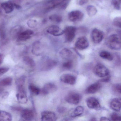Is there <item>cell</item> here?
Segmentation results:
<instances>
[{
    "label": "cell",
    "instance_id": "cell-25",
    "mask_svg": "<svg viewBox=\"0 0 121 121\" xmlns=\"http://www.w3.org/2000/svg\"><path fill=\"white\" fill-rule=\"evenodd\" d=\"M99 55L101 58L109 61L112 60L113 59L112 55L110 52L107 51H102L100 52Z\"/></svg>",
    "mask_w": 121,
    "mask_h": 121
},
{
    "label": "cell",
    "instance_id": "cell-12",
    "mask_svg": "<svg viewBox=\"0 0 121 121\" xmlns=\"http://www.w3.org/2000/svg\"><path fill=\"white\" fill-rule=\"evenodd\" d=\"M47 31L49 34L55 36H58L64 34V30L56 25H52L47 29Z\"/></svg>",
    "mask_w": 121,
    "mask_h": 121
},
{
    "label": "cell",
    "instance_id": "cell-2",
    "mask_svg": "<svg viewBox=\"0 0 121 121\" xmlns=\"http://www.w3.org/2000/svg\"><path fill=\"white\" fill-rule=\"evenodd\" d=\"M93 72L97 76L100 78H104L109 75V69L101 64H98L93 69Z\"/></svg>",
    "mask_w": 121,
    "mask_h": 121
},
{
    "label": "cell",
    "instance_id": "cell-19",
    "mask_svg": "<svg viewBox=\"0 0 121 121\" xmlns=\"http://www.w3.org/2000/svg\"><path fill=\"white\" fill-rule=\"evenodd\" d=\"M110 107L112 109L116 112H119L121 110V99L114 98L110 102Z\"/></svg>",
    "mask_w": 121,
    "mask_h": 121
},
{
    "label": "cell",
    "instance_id": "cell-8",
    "mask_svg": "<svg viewBox=\"0 0 121 121\" xmlns=\"http://www.w3.org/2000/svg\"><path fill=\"white\" fill-rule=\"evenodd\" d=\"M76 48L80 50L86 49L89 46V42L85 37H82L78 38L75 44Z\"/></svg>",
    "mask_w": 121,
    "mask_h": 121
},
{
    "label": "cell",
    "instance_id": "cell-36",
    "mask_svg": "<svg viewBox=\"0 0 121 121\" xmlns=\"http://www.w3.org/2000/svg\"><path fill=\"white\" fill-rule=\"evenodd\" d=\"M5 37V28L4 25H2L0 26V37H1V39H4Z\"/></svg>",
    "mask_w": 121,
    "mask_h": 121
},
{
    "label": "cell",
    "instance_id": "cell-26",
    "mask_svg": "<svg viewBox=\"0 0 121 121\" xmlns=\"http://www.w3.org/2000/svg\"><path fill=\"white\" fill-rule=\"evenodd\" d=\"M13 79L10 77L5 78L0 81V86L2 87H7L12 85Z\"/></svg>",
    "mask_w": 121,
    "mask_h": 121
},
{
    "label": "cell",
    "instance_id": "cell-30",
    "mask_svg": "<svg viewBox=\"0 0 121 121\" xmlns=\"http://www.w3.org/2000/svg\"><path fill=\"white\" fill-rule=\"evenodd\" d=\"M22 27L20 26H16L14 27L11 30L10 32L11 35L15 36L17 37L19 34L22 31Z\"/></svg>",
    "mask_w": 121,
    "mask_h": 121
},
{
    "label": "cell",
    "instance_id": "cell-43",
    "mask_svg": "<svg viewBox=\"0 0 121 121\" xmlns=\"http://www.w3.org/2000/svg\"><path fill=\"white\" fill-rule=\"evenodd\" d=\"M87 0H81L80 3L81 4H84V3H86Z\"/></svg>",
    "mask_w": 121,
    "mask_h": 121
},
{
    "label": "cell",
    "instance_id": "cell-5",
    "mask_svg": "<svg viewBox=\"0 0 121 121\" xmlns=\"http://www.w3.org/2000/svg\"><path fill=\"white\" fill-rule=\"evenodd\" d=\"M87 106L90 109L99 110L101 108L100 103L99 100L95 97L88 98L86 100Z\"/></svg>",
    "mask_w": 121,
    "mask_h": 121
},
{
    "label": "cell",
    "instance_id": "cell-10",
    "mask_svg": "<svg viewBox=\"0 0 121 121\" xmlns=\"http://www.w3.org/2000/svg\"><path fill=\"white\" fill-rule=\"evenodd\" d=\"M83 17V13L79 10L72 11L69 13L68 14L69 19L73 22H76L81 20Z\"/></svg>",
    "mask_w": 121,
    "mask_h": 121
},
{
    "label": "cell",
    "instance_id": "cell-40",
    "mask_svg": "<svg viewBox=\"0 0 121 121\" xmlns=\"http://www.w3.org/2000/svg\"><path fill=\"white\" fill-rule=\"evenodd\" d=\"M110 77L109 75L104 77V78L100 80V82H108L110 81Z\"/></svg>",
    "mask_w": 121,
    "mask_h": 121
},
{
    "label": "cell",
    "instance_id": "cell-39",
    "mask_svg": "<svg viewBox=\"0 0 121 121\" xmlns=\"http://www.w3.org/2000/svg\"><path fill=\"white\" fill-rule=\"evenodd\" d=\"M35 20H29L27 22V24H28L29 26L30 27H33L35 26Z\"/></svg>",
    "mask_w": 121,
    "mask_h": 121
},
{
    "label": "cell",
    "instance_id": "cell-16",
    "mask_svg": "<svg viewBox=\"0 0 121 121\" xmlns=\"http://www.w3.org/2000/svg\"><path fill=\"white\" fill-rule=\"evenodd\" d=\"M21 116L25 120L31 121L34 117V112L32 110L29 109H24L22 111Z\"/></svg>",
    "mask_w": 121,
    "mask_h": 121
},
{
    "label": "cell",
    "instance_id": "cell-35",
    "mask_svg": "<svg viewBox=\"0 0 121 121\" xmlns=\"http://www.w3.org/2000/svg\"><path fill=\"white\" fill-rule=\"evenodd\" d=\"M111 120L112 121H121V117L119 114L117 113H114L112 114L110 116Z\"/></svg>",
    "mask_w": 121,
    "mask_h": 121
},
{
    "label": "cell",
    "instance_id": "cell-27",
    "mask_svg": "<svg viewBox=\"0 0 121 121\" xmlns=\"http://www.w3.org/2000/svg\"><path fill=\"white\" fill-rule=\"evenodd\" d=\"M86 11L88 15L90 17L94 16L97 12L96 8L92 5H89L86 8Z\"/></svg>",
    "mask_w": 121,
    "mask_h": 121
},
{
    "label": "cell",
    "instance_id": "cell-1",
    "mask_svg": "<svg viewBox=\"0 0 121 121\" xmlns=\"http://www.w3.org/2000/svg\"><path fill=\"white\" fill-rule=\"evenodd\" d=\"M105 43L106 45L111 49L120 50L121 48V36L118 35H112L106 39Z\"/></svg>",
    "mask_w": 121,
    "mask_h": 121
},
{
    "label": "cell",
    "instance_id": "cell-14",
    "mask_svg": "<svg viewBox=\"0 0 121 121\" xmlns=\"http://www.w3.org/2000/svg\"><path fill=\"white\" fill-rule=\"evenodd\" d=\"M57 64L56 60L51 59H47L44 61L42 65V69L44 71L49 70L55 67Z\"/></svg>",
    "mask_w": 121,
    "mask_h": 121
},
{
    "label": "cell",
    "instance_id": "cell-23",
    "mask_svg": "<svg viewBox=\"0 0 121 121\" xmlns=\"http://www.w3.org/2000/svg\"><path fill=\"white\" fill-rule=\"evenodd\" d=\"M84 108L81 106H78L70 114L71 117H75L82 115L84 112Z\"/></svg>",
    "mask_w": 121,
    "mask_h": 121
},
{
    "label": "cell",
    "instance_id": "cell-38",
    "mask_svg": "<svg viewBox=\"0 0 121 121\" xmlns=\"http://www.w3.org/2000/svg\"><path fill=\"white\" fill-rule=\"evenodd\" d=\"M114 24L115 26L118 27H121V18H116L114 21Z\"/></svg>",
    "mask_w": 121,
    "mask_h": 121
},
{
    "label": "cell",
    "instance_id": "cell-20",
    "mask_svg": "<svg viewBox=\"0 0 121 121\" xmlns=\"http://www.w3.org/2000/svg\"><path fill=\"white\" fill-rule=\"evenodd\" d=\"M66 0H51L46 5L47 9H53L66 1Z\"/></svg>",
    "mask_w": 121,
    "mask_h": 121
},
{
    "label": "cell",
    "instance_id": "cell-31",
    "mask_svg": "<svg viewBox=\"0 0 121 121\" xmlns=\"http://www.w3.org/2000/svg\"><path fill=\"white\" fill-rule=\"evenodd\" d=\"M24 60L26 65H28L31 67H34L35 66L34 61L30 57L25 56L24 57Z\"/></svg>",
    "mask_w": 121,
    "mask_h": 121
},
{
    "label": "cell",
    "instance_id": "cell-41",
    "mask_svg": "<svg viewBox=\"0 0 121 121\" xmlns=\"http://www.w3.org/2000/svg\"><path fill=\"white\" fill-rule=\"evenodd\" d=\"M4 56L2 54L0 53V65L2 64L4 60Z\"/></svg>",
    "mask_w": 121,
    "mask_h": 121
},
{
    "label": "cell",
    "instance_id": "cell-32",
    "mask_svg": "<svg viewBox=\"0 0 121 121\" xmlns=\"http://www.w3.org/2000/svg\"><path fill=\"white\" fill-rule=\"evenodd\" d=\"M49 19L52 22L57 23L61 22L62 20V17L60 15L56 14L51 15L49 17Z\"/></svg>",
    "mask_w": 121,
    "mask_h": 121
},
{
    "label": "cell",
    "instance_id": "cell-18",
    "mask_svg": "<svg viewBox=\"0 0 121 121\" xmlns=\"http://www.w3.org/2000/svg\"><path fill=\"white\" fill-rule=\"evenodd\" d=\"M1 7L4 10L5 13L10 14L14 11V3L10 2H6L1 4Z\"/></svg>",
    "mask_w": 121,
    "mask_h": 121
},
{
    "label": "cell",
    "instance_id": "cell-34",
    "mask_svg": "<svg viewBox=\"0 0 121 121\" xmlns=\"http://www.w3.org/2000/svg\"><path fill=\"white\" fill-rule=\"evenodd\" d=\"M112 4L115 9L120 10L121 7V0H112Z\"/></svg>",
    "mask_w": 121,
    "mask_h": 121
},
{
    "label": "cell",
    "instance_id": "cell-9",
    "mask_svg": "<svg viewBox=\"0 0 121 121\" xmlns=\"http://www.w3.org/2000/svg\"><path fill=\"white\" fill-rule=\"evenodd\" d=\"M34 34V31L31 30H27L22 31L17 37L18 42H25L29 39Z\"/></svg>",
    "mask_w": 121,
    "mask_h": 121
},
{
    "label": "cell",
    "instance_id": "cell-42",
    "mask_svg": "<svg viewBox=\"0 0 121 121\" xmlns=\"http://www.w3.org/2000/svg\"><path fill=\"white\" fill-rule=\"evenodd\" d=\"M110 120L109 118L105 117H102L100 118V121H109Z\"/></svg>",
    "mask_w": 121,
    "mask_h": 121
},
{
    "label": "cell",
    "instance_id": "cell-22",
    "mask_svg": "<svg viewBox=\"0 0 121 121\" xmlns=\"http://www.w3.org/2000/svg\"><path fill=\"white\" fill-rule=\"evenodd\" d=\"M12 116L9 112L4 110H0V121H10Z\"/></svg>",
    "mask_w": 121,
    "mask_h": 121
},
{
    "label": "cell",
    "instance_id": "cell-7",
    "mask_svg": "<svg viewBox=\"0 0 121 121\" xmlns=\"http://www.w3.org/2000/svg\"><path fill=\"white\" fill-rule=\"evenodd\" d=\"M92 40L95 43H99L101 42L104 38V34L101 30L97 29H95L92 31Z\"/></svg>",
    "mask_w": 121,
    "mask_h": 121
},
{
    "label": "cell",
    "instance_id": "cell-37",
    "mask_svg": "<svg viewBox=\"0 0 121 121\" xmlns=\"http://www.w3.org/2000/svg\"><path fill=\"white\" fill-rule=\"evenodd\" d=\"M9 70V68L6 67L0 68V77L6 73Z\"/></svg>",
    "mask_w": 121,
    "mask_h": 121
},
{
    "label": "cell",
    "instance_id": "cell-33",
    "mask_svg": "<svg viewBox=\"0 0 121 121\" xmlns=\"http://www.w3.org/2000/svg\"><path fill=\"white\" fill-rule=\"evenodd\" d=\"M121 85L120 84H115L112 86V90L113 92L116 95L121 94Z\"/></svg>",
    "mask_w": 121,
    "mask_h": 121
},
{
    "label": "cell",
    "instance_id": "cell-11",
    "mask_svg": "<svg viewBox=\"0 0 121 121\" xmlns=\"http://www.w3.org/2000/svg\"><path fill=\"white\" fill-rule=\"evenodd\" d=\"M41 119L42 121H54L56 120L57 117L56 114L53 112L45 111L41 112Z\"/></svg>",
    "mask_w": 121,
    "mask_h": 121
},
{
    "label": "cell",
    "instance_id": "cell-28",
    "mask_svg": "<svg viewBox=\"0 0 121 121\" xmlns=\"http://www.w3.org/2000/svg\"><path fill=\"white\" fill-rule=\"evenodd\" d=\"M29 89L32 94L37 95L40 93V90L37 86L34 85H30L29 86Z\"/></svg>",
    "mask_w": 121,
    "mask_h": 121
},
{
    "label": "cell",
    "instance_id": "cell-4",
    "mask_svg": "<svg viewBox=\"0 0 121 121\" xmlns=\"http://www.w3.org/2000/svg\"><path fill=\"white\" fill-rule=\"evenodd\" d=\"M66 41L67 42H71L75 36L76 28L74 27L68 26L64 30Z\"/></svg>",
    "mask_w": 121,
    "mask_h": 121
},
{
    "label": "cell",
    "instance_id": "cell-29",
    "mask_svg": "<svg viewBox=\"0 0 121 121\" xmlns=\"http://www.w3.org/2000/svg\"><path fill=\"white\" fill-rule=\"evenodd\" d=\"M73 66V61L71 59L66 60L63 64V67L67 70H70Z\"/></svg>",
    "mask_w": 121,
    "mask_h": 121
},
{
    "label": "cell",
    "instance_id": "cell-24",
    "mask_svg": "<svg viewBox=\"0 0 121 121\" xmlns=\"http://www.w3.org/2000/svg\"><path fill=\"white\" fill-rule=\"evenodd\" d=\"M32 53L36 56L41 55L42 53V49L39 42H35L34 43L32 46Z\"/></svg>",
    "mask_w": 121,
    "mask_h": 121
},
{
    "label": "cell",
    "instance_id": "cell-13",
    "mask_svg": "<svg viewBox=\"0 0 121 121\" xmlns=\"http://www.w3.org/2000/svg\"><path fill=\"white\" fill-rule=\"evenodd\" d=\"M60 80L66 84L73 85L76 82V78L73 75L66 73L61 75L60 77Z\"/></svg>",
    "mask_w": 121,
    "mask_h": 121
},
{
    "label": "cell",
    "instance_id": "cell-21",
    "mask_svg": "<svg viewBox=\"0 0 121 121\" xmlns=\"http://www.w3.org/2000/svg\"><path fill=\"white\" fill-rule=\"evenodd\" d=\"M59 54L61 58L66 60L70 59L73 56V53L70 49L65 48L60 51Z\"/></svg>",
    "mask_w": 121,
    "mask_h": 121
},
{
    "label": "cell",
    "instance_id": "cell-6",
    "mask_svg": "<svg viewBox=\"0 0 121 121\" xmlns=\"http://www.w3.org/2000/svg\"><path fill=\"white\" fill-rule=\"evenodd\" d=\"M18 92L16 95L17 100L20 103L25 104L28 102V97L26 92L23 88V86L18 87Z\"/></svg>",
    "mask_w": 121,
    "mask_h": 121
},
{
    "label": "cell",
    "instance_id": "cell-17",
    "mask_svg": "<svg viewBox=\"0 0 121 121\" xmlns=\"http://www.w3.org/2000/svg\"><path fill=\"white\" fill-rule=\"evenodd\" d=\"M102 85L99 82H97L89 86L86 90L87 94H94L97 92L101 88Z\"/></svg>",
    "mask_w": 121,
    "mask_h": 121
},
{
    "label": "cell",
    "instance_id": "cell-15",
    "mask_svg": "<svg viewBox=\"0 0 121 121\" xmlns=\"http://www.w3.org/2000/svg\"><path fill=\"white\" fill-rule=\"evenodd\" d=\"M56 86L52 83H48L45 84L42 88V93L44 95H47L53 93L57 90Z\"/></svg>",
    "mask_w": 121,
    "mask_h": 121
},
{
    "label": "cell",
    "instance_id": "cell-3",
    "mask_svg": "<svg viewBox=\"0 0 121 121\" xmlns=\"http://www.w3.org/2000/svg\"><path fill=\"white\" fill-rule=\"evenodd\" d=\"M81 99V96L77 93L70 92L66 95L65 97V100L66 102L72 104H77L80 102Z\"/></svg>",
    "mask_w": 121,
    "mask_h": 121
}]
</instances>
